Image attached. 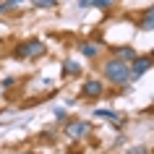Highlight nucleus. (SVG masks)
<instances>
[{
	"label": "nucleus",
	"mask_w": 154,
	"mask_h": 154,
	"mask_svg": "<svg viewBox=\"0 0 154 154\" xmlns=\"http://www.w3.org/2000/svg\"><path fill=\"white\" fill-rule=\"evenodd\" d=\"M102 73H105L107 81L115 84V86L131 81V65L125 63V60H120V57H110L105 63V68H102Z\"/></svg>",
	"instance_id": "obj_1"
},
{
	"label": "nucleus",
	"mask_w": 154,
	"mask_h": 154,
	"mask_svg": "<svg viewBox=\"0 0 154 154\" xmlns=\"http://www.w3.org/2000/svg\"><path fill=\"white\" fill-rule=\"evenodd\" d=\"M45 42H39V39H29V42H24L21 47H16V52L13 55L18 57V60H26V57H39V55H45Z\"/></svg>",
	"instance_id": "obj_2"
},
{
	"label": "nucleus",
	"mask_w": 154,
	"mask_h": 154,
	"mask_svg": "<svg viewBox=\"0 0 154 154\" xmlns=\"http://www.w3.org/2000/svg\"><path fill=\"white\" fill-rule=\"evenodd\" d=\"M152 65H154V57H152V55L133 57V65H131V79H141V76H144Z\"/></svg>",
	"instance_id": "obj_3"
},
{
	"label": "nucleus",
	"mask_w": 154,
	"mask_h": 154,
	"mask_svg": "<svg viewBox=\"0 0 154 154\" xmlns=\"http://www.w3.org/2000/svg\"><path fill=\"white\" fill-rule=\"evenodd\" d=\"M81 94H84L86 99H97V97H102V94H105V86H102V81H99V79H89V81L84 84Z\"/></svg>",
	"instance_id": "obj_4"
},
{
	"label": "nucleus",
	"mask_w": 154,
	"mask_h": 154,
	"mask_svg": "<svg viewBox=\"0 0 154 154\" xmlns=\"http://www.w3.org/2000/svg\"><path fill=\"white\" fill-rule=\"evenodd\" d=\"M86 131H89V123L86 120H71L68 125H65V133H68L71 138H84Z\"/></svg>",
	"instance_id": "obj_5"
},
{
	"label": "nucleus",
	"mask_w": 154,
	"mask_h": 154,
	"mask_svg": "<svg viewBox=\"0 0 154 154\" xmlns=\"http://www.w3.org/2000/svg\"><path fill=\"white\" fill-rule=\"evenodd\" d=\"M141 29H144V32H154V5L144 11V16H141Z\"/></svg>",
	"instance_id": "obj_6"
},
{
	"label": "nucleus",
	"mask_w": 154,
	"mask_h": 154,
	"mask_svg": "<svg viewBox=\"0 0 154 154\" xmlns=\"http://www.w3.org/2000/svg\"><path fill=\"white\" fill-rule=\"evenodd\" d=\"M81 55L89 57V60H91V57H97L99 55V45H97V42H84V45H81Z\"/></svg>",
	"instance_id": "obj_7"
},
{
	"label": "nucleus",
	"mask_w": 154,
	"mask_h": 154,
	"mask_svg": "<svg viewBox=\"0 0 154 154\" xmlns=\"http://www.w3.org/2000/svg\"><path fill=\"white\" fill-rule=\"evenodd\" d=\"M115 57H120V60H125V63H128V60H133V57H136V52H133V50H131V47H118V50H115Z\"/></svg>",
	"instance_id": "obj_8"
},
{
	"label": "nucleus",
	"mask_w": 154,
	"mask_h": 154,
	"mask_svg": "<svg viewBox=\"0 0 154 154\" xmlns=\"http://www.w3.org/2000/svg\"><path fill=\"white\" fill-rule=\"evenodd\" d=\"M94 115H97V118H107V120H120V115L118 112H112V110H94Z\"/></svg>",
	"instance_id": "obj_9"
},
{
	"label": "nucleus",
	"mask_w": 154,
	"mask_h": 154,
	"mask_svg": "<svg viewBox=\"0 0 154 154\" xmlns=\"http://www.w3.org/2000/svg\"><path fill=\"white\" fill-rule=\"evenodd\" d=\"M65 73H68V76H79V73H81V68H79V63H76V60H65Z\"/></svg>",
	"instance_id": "obj_10"
},
{
	"label": "nucleus",
	"mask_w": 154,
	"mask_h": 154,
	"mask_svg": "<svg viewBox=\"0 0 154 154\" xmlns=\"http://www.w3.org/2000/svg\"><path fill=\"white\" fill-rule=\"evenodd\" d=\"M34 5H39V8H55L57 0H34Z\"/></svg>",
	"instance_id": "obj_11"
},
{
	"label": "nucleus",
	"mask_w": 154,
	"mask_h": 154,
	"mask_svg": "<svg viewBox=\"0 0 154 154\" xmlns=\"http://www.w3.org/2000/svg\"><path fill=\"white\" fill-rule=\"evenodd\" d=\"M128 154H149V149L146 146H133V149H128Z\"/></svg>",
	"instance_id": "obj_12"
},
{
	"label": "nucleus",
	"mask_w": 154,
	"mask_h": 154,
	"mask_svg": "<svg viewBox=\"0 0 154 154\" xmlns=\"http://www.w3.org/2000/svg\"><path fill=\"white\" fill-rule=\"evenodd\" d=\"M55 118H57V120H65V110H63V107H57V110H55Z\"/></svg>",
	"instance_id": "obj_13"
},
{
	"label": "nucleus",
	"mask_w": 154,
	"mask_h": 154,
	"mask_svg": "<svg viewBox=\"0 0 154 154\" xmlns=\"http://www.w3.org/2000/svg\"><path fill=\"white\" fill-rule=\"evenodd\" d=\"M16 5H21V0H5V8H16Z\"/></svg>",
	"instance_id": "obj_14"
},
{
	"label": "nucleus",
	"mask_w": 154,
	"mask_h": 154,
	"mask_svg": "<svg viewBox=\"0 0 154 154\" xmlns=\"http://www.w3.org/2000/svg\"><path fill=\"white\" fill-rule=\"evenodd\" d=\"M3 11H5V3H0V13H3Z\"/></svg>",
	"instance_id": "obj_15"
},
{
	"label": "nucleus",
	"mask_w": 154,
	"mask_h": 154,
	"mask_svg": "<svg viewBox=\"0 0 154 154\" xmlns=\"http://www.w3.org/2000/svg\"><path fill=\"white\" fill-rule=\"evenodd\" d=\"M16 154H34V152H16Z\"/></svg>",
	"instance_id": "obj_16"
},
{
	"label": "nucleus",
	"mask_w": 154,
	"mask_h": 154,
	"mask_svg": "<svg viewBox=\"0 0 154 154\" xmlns=\"http://www.w3.org/2000/svg\"><path fill=\"white\" fill-rule=\"evenodd\" d=\"M152 57H154V50H152Z\"/></svg>",
	"instance_id": "obj_17"
}]
</instances>
